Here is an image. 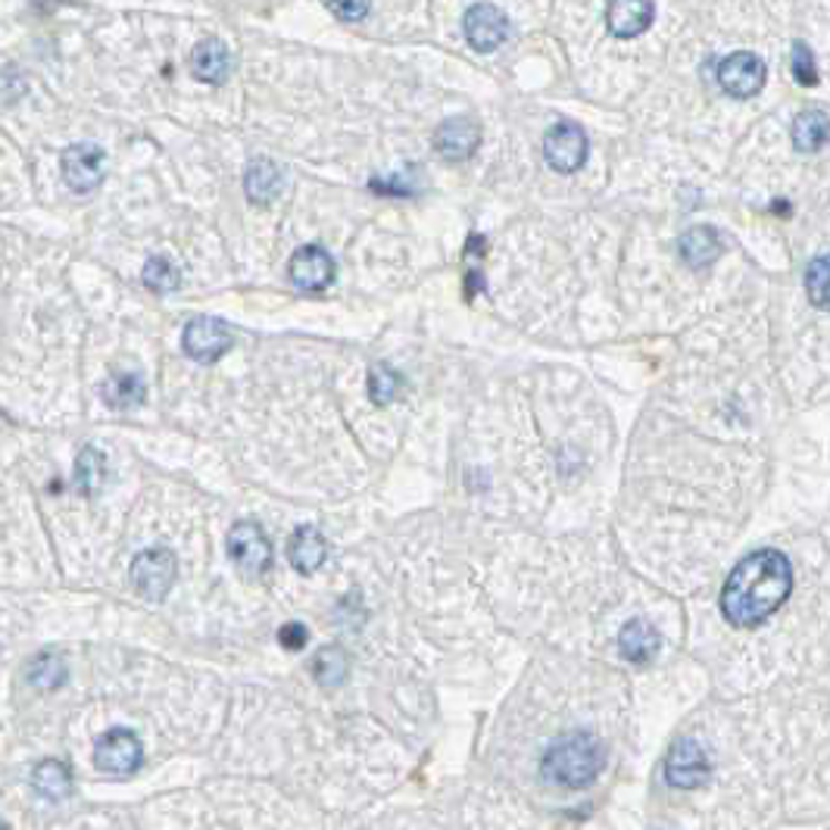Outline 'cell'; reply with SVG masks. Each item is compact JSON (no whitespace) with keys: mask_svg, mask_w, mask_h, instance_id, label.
<instances>
[{"mask_svg":"<svg viewBox=\"0 0 830 830\" xmlns=\"http://www.w3.org/2000/svg\"><path fill=\"white\" fill-rule=\"evenodd\" d=\"M790 63H793V79L806 88L818 84V69H814V57L812 50L806 48L802 41L793 44V53H790Z\"/></svg>","mask_w":830,"mask_h":830,"instance_id":"f1b7e54d","label":"cell"},{"mask_svg":"<svg viewBox=\"0 0 830 830\" xmlns=\"http://www.w3.org/2000/svg\"><path fill=\"white\" fill-rule=\"evenodd\" d=\"M806 294H809V300H812L818 310H828L830 313V253L812 260L809 269H806Z\"/></svg>","mask_w":830,"mask_h":830,"instance_id":"484cf974","label":"cell"},{"mask_svg":"<svg viewBox=\"0 0 830 830\" xmlns=\"http://www.w3.org/2000/svg\"><path fill=\"white\" fill-rule=\"evenodd\" d=\"M291 282L297 284L300 291H325L334 282V260L328 250L306 244L291 256Z\"/></svg>","mask_w":830,"mask_h":830,"instance_id":"4fadbf2b","label":"cell"},{"mask_svg":"<svg viewBox=\"0 0 830 830\" xmlns=\"http://www.w3.org/2000/svg\"><path fill=\"white\" fill-rule=\"evenodd\" d=\"M103 163H107V156H103L100 148H94V144H72L60 156L63 182L75 194H91L103 182Z\"/></svg>","mask_w":830,"mask_h":830,"instance_id":"30bf717a","label":"cell"},{"mask_svg":"<svg viewBox=\"0 0 830 830\" xmlns=\"http://www.w3.org/2000/svg\"><path fill=\"white\" fill-rule=\"evenodd\" d=\"M347 652L341 647H325L313 659V671H316V681L322 687H337V684L347 678Z\"/></svg>","mask_w":830,"mask_h":830,"instance_id":"d4e9b609","label":"cell"},{"mask_svg":"<svg viewBox=\"0 0 830 830\" xmlns=\"http://www.w3.org/2000/svg\"><path fill=\"white\" fill-rule=\"evenodd\" d=\"M403 391V378L391 366H372L368 372V397L375 399L378 406H387L391 399H397Z\"/></svg>","mask_w":830,"mask_h":830,"instance_id":"4316f807","label":"cell"},{"mask_svg":"<svg viewBox=\"0 0 830 830\" xmlns=\"http://www.w3.org/2000/svg\"><path fill=\"white\" fill-rule=\"evenodd\" d=\"M678 250H681L687 266L706 269L712 266L715 260L721 256L725 244H721V237H718L715 229H709V225H697V229H690V232L678 241Z\"/></svg>","mask_w":830,"mask_h":830,"instance_id":"ac0fdd59","label":"cell"},{"mask_svg":"<svg viewBox=\"0 0 830 830\" xmlns=\"http://www.w3.org/2000/svg\"><path fill=\"white\" fill-rule=\"evenodd\" d=\"M179 269L175 263H169L166 256H153L148 260V266H144V284H148L150 291H156V294H166V291H175L179 287Z\"/></svg>","mask_w":830,"mask_h":830,"instance_id":"83f0119b","label":"cell"},{"mask_svg":"<svg viewBox=\"0 0 830 830\" xmlns=\"http://www.w3.org/2000/svg\"><path fill=\"white\" fill-rule=\"evenodd\" d=\"M659 647H662V637H659V631H656L649 621H644V618L628 621V625L621 628V634H618V649H621V656L634 665H647L649 659L659 652Z\"/></svg>","mask_w":830,"mask_h":830,"instance_id":"e0dca14e","label":"cell"},{"mask_svg":"<svg viewBox=\"0 0 830 830\" xmlns=\"http://www.w3.org/2000/svg\"><path fill=\"white\" fill-rule=\"evenodd\" d=\"M191 69H194V79H200V82H225V75L232 72V53L219 38H203L191 53Z\"/></svg>","mask_w":830,"mask_h":830,"instance_id":"2e32d148","label":"cell"},{"mask_svg":"<svg viewBox=\"0 0 830 830\" xmlns=\"http://www.w3.org/2000/svg\"><path fill=\"white\" fill-rule=\"evenodd\" d=\"M306 640H310V631L300 625V621H287L282 631H279V644L284 649H291V652H297V649L306 647Z\"/></svg>","mask_w":830,"mask_h":830,"instance_id":"f546056e","label":"cell"},{"mask_svg":"<svg viewBox=\"0 0 830 830\" xmlns=\"http://www.w3.org/2000/svg\"><path fill=\"white\" fill-rule=\"evenodd\" d=\"M229 556L244 575H266L272 568V540L256 522H237L229 532Z\"/></svg>","mask_w":830,"mask_h":830,"instance_id":"5b68a950","label":"cell"},{"mask_svg":"<svg viewBox=\"0 0 830 830\" xmlns=\"http://www.w3.org/2000/svg\"><path fill=\"white\" fill-rule=\"evenodd\" d=\"M656 7L647 0H613L606 7V26L615 38H637L649 29Z\"/></svg>","mask_w":830,"mask_h":830,"instance_id":"5bb4252c","label":"cell"},{"mask_svg":"<svg viewBox=\"0 0 830 830\" xmlns=\"http://www.w3.org/2000/svg\"><path fill=\"white\" fill-rule=\"evenodd\" d=\"M175 571H179V563L175 556L169 553L166 547H150L144 553H138L132 563V584L134 590L144 599H166V594L175 584Z\"/></svg>","mask_w":830,"mask_h":830,"instance_id":"3957f363","label":"cell"},{"mask_svg":"<svg viewBox=\"0 0 830 830\" xmlns=\"http://www.w3.org/2000/svg\"><path fill=\"white\" fill-rule=\"evenodd\" d=\"M478 144H482V129H478L475 119L468 117L447 119V122H441L437 132H434V150H437V156L447 160V163H465V160H472V153L478 150Z\"/></svg>","mask_w":830,"mask_h":830,"instance_id":"8fae6325","label":"cell"},{"mask_svg":"<svg viewBox=\"0 0 830 830\" xmlns=\"http://www.w3.org/2000/svg\"><path fill=\"white\" fill-rule=\"evenodd\" d=\"M828 141H830L828 113H821V110H806V113H799L797 122H793V144H797V150L814 153V150L824 148Z\"/></svg>","mask_w":830,"mask_h":830,"instance_id":"7402d4cb","label":"cell"},{"mask_svg":"<svg viewBox=\"0 0 830 830\" xmlns=\"http://www.w3.org/2000/svg\"><path fill=\"white\" fill-rule=\"evenodd\" d=\"M544 156L556 172H578L587 160V134L578 122H559L544 138Z\"/></svg>","mask_w":830,"mask_h":830,"instance_id":"52a82bcc","label":"cell"},{"mask_svg":"<svg viewBox=\"0 0 830 830\" xmlns=\"http://www.w3.org/2000/svg\"><path fill=\"white\" fill-rule=\"evenodd\" d=\"M182 347L184 353H188L191 360H198V363H216L219 356L232 347V328H229L225 322H219V318L210 316L191 318V322L184 325Z\"/></svg>","mask_w":830,"mask_h":830,"instance_id":"ba28073f","label":"cell"},{"mask_svg":"<svg viewBox=\"0 0 830 830\" xmlns=\"http://www.w3.org/2000/svg\"><path fill=\"white\" fill-rule=\"evenodd\" d=\"M26 678L38 690H57L60 684L67 681V662H63L60 652H41V656H34L32 662H29Z\"/></svg>","mask_w":830,"mask_h":830,"instance_id":"cb8c5ba5","label":"cell"},{"mask_svg":"<svg viewBox=\"0 0 830 830\" xmlns=\"http://www.w3.org/2000/svg\"><path fill=\"white\" fill-rule=\"evenodd\" d=\"M793 590L790 559L778 549H759L731 571L721 590V613L733 628H759Z\"/></svg>","mask_w":830,"mask_h":830,"instance_id":"6da1fadb","label":"cell"},{"mask_svg":"<svg viewBox=\"0 0 830 830\" xmlns=\"http://www.w3.org/2000/svg\"><path fill=\"white\" fill-rule=\"evenodd\" d=\"M144 762V747L141 740L134 737L132 731L125 728H113L103 737H98V747H94V765L103 775H113V778H129Z\"/></svg>","mask_w":830,"mask_h":830,"instance_id":"277c9868","label":"cell"},{"mask_svg":"<svg viewBox=\"0 0 830 830\" xmlns=\"http://www.w3.org/2000/svg\"><path fill=\"white\" fill-rule=\"evenodd\" d=\"M712 775V765H709V756H706V749L699 747L697 740H690V737H681L671 752H668V759H665V778L671 787H678V790H697L706 783V778Z\"/></svg>","mask_w":830,"mask_h":830,"instance_id":"8992f818","label":"cell"},{"mask_svg":"<svg viewBox=\"0 0 830 830\" xmlns=\"http://www.w3.org/2000/svg\"><path fill=\"white\" fill-rule=\"evenodd\" d=\"M107 478V456L98 447H84L75 459V487L84 497H94Z\"/></svg>","mask_w":830,"mask_h":830,"instance_id":"603a6c76","label":"cell"},{"mask_svg":"<svg viewBox=\"0 0 830 830\" xmlns=\"http://www.w3.org/2000/svg\"><path fill=\"white\" fill-rule=\"evenodd\" d=\"M328 10L341 19H363L372 7L368 3H328Z\"/></svg>","mask_w":830,"mask_h":830,"instance_id":"4dcf8cb0","label":"cell"},{"mask_svg":"<svg viewBox=\"0 0 830 830\" xmlns=\"http://www.w3.org/2000/svg\"><path fill=\"white\" fill-rule=\"evenodd\" d=\"M765 75H768V72H765V63L756 53H749V50L731 53V57L721 60V67H718V84H721V91H728V94L737 100L756 98L765 88Z\"/></svg>","mask_w":830,"mask_h":830,"instance_id":"9c48e42d","label":"cell"},{"mask_svg":"<svg viewBox=\"0 0 830 830\" xmlns=\"http://www.w3.org/2000/svg\"><path fill=\"white\" fill-rule=\"evenodd\" d=\"M284 188V172L272 160H253L244 175V191L253 203H272L282 194Z\"/></svg>","mask_w":830,"mask_h":830,"instance_id":"d6986e66","label":"cell"},{"mask_svg":"<svg viewBox=\"0 0 830 830\" xmlns=\"http://www.w3.org/2000/svg\"><path fill=\"white\" fill-rule=\"evenodd\" d=\"M32 787L38 797L50 799V802H63L72 793V771L63 762L48 759L32 771Z\"/></svg>","mask_w":830,"mask_h":830,"instance_id":"ffe728a7","label":"cell"},{"mask_svg":"<svg viewBox=\"0 0 830 830\" xmlns=\"http://www.w3.org/2000/svg\"><path fill=\"white\" fill-rule=\"evenodd\" d=\"M144 397H148V387L138 372H117L110 382L103 384V399L113 409H134L144 403Z\"/></svg>","mask_w":830,"mask_h":830,"instance_id":"44dd1931","label":"cell"},{"mask_svg":"<svg viewBox=\"0 0 830 830\" xmlns=\"http://www.w3.org/2000/svg\"><path fill=\"white\" fill-rule=\"evenodd\" d=\"M465 38L475 50L490 53L509 38V19L494 3H475L465 13Z\"/></svg>","mask_w":830,"mask_h":830,"instance_id":"7c38bea8","label":"cell"},{"mask_svg":"<svg viewBox=\"0 0 830 830\" xmlns=\"http://www.w3.org/2000/svg\"><path fill=\"white\" fill-rule=\"evenodd\" d=\"M606 768V747L594 733L578 731L565 733L559 740H553L540 759V771L544 778L559 783L565 790H581L597 781L599 771Z\"/></svg>","mask_w":830,"mask_h":830,"instance_id":"7a4b0ae2","label":"cell"},{"mask_svg":"<svg viewBox=\"0 0 830 830\" xmlns=\"http://www.w3.org/2000/svg\"><path fill=\"white\" fill-rule=\"evenodd\" d=\"M287 559H291V565L297 568L300 575L318 571L325 565V559H328V544H325L322 532L313 528V525H300L297 532L291 534V540H287Z\"/></svg>","mask_w":830,"mask_h":830,"instance_id":"9a60e30c","label":"cell"}]
</instances>
